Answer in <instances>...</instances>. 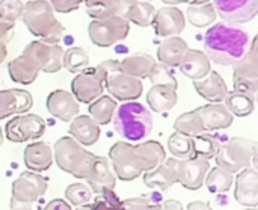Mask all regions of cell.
Segmentation results:
<instances>
[{
  "mask_svg": "<svg viewBox=\"0 0 258 210\" xmlns=\"http://www.w3.org/2000/svg\"><path fill=\"white\" fill-rule=\"evenodd\" d=\"M141 2H150V0H141Z\"/></svg>",
  "mask_w": 258,
  "mask_h": 210,
  "instance_id": "91938a15",
  "label": "cell"
},
{
  "mask_svg": "<svg viewBox=\"0 0 258 210\" xmlns=\"http://www.w3.org/2000/svg\"><path fill=\"white\" fill-rule=\"evenodd\" d=\"M221 142L215 135L210 133H200L192 136V158H201V159H212L215 158L218 148H219Z\"/></svg>",
  "mask_w": 258,
  "mask_h": 210,
  "instance_id": "d590c367",
  "label": "cell"
},
{
  "mask_svg": "<svg viewBox=\"0 0 258 210\" xmlns=\"http://www.w3.org/2000/svg\"><path fill=\"white\" fill-rule=\"evenodd\" d=\"M21 18L29 32L38 36L41 41L57 44L65 33L62 23L56 18L54 9L47 0L27 2L24 5Z\"/></svg>",
  "mask_w": 258,
  "mask_h": 210,
  "instance_id": "7a4b0ae2",
  "label": "cell"
},
{
  "mask_svg": "<svg viewBox=\"0 0 258 210\" xmlns=\"http://www.w3.org/2000/svg\"><path fill=\"white\" fill-rule=\"evenodd\" d=\"M216 9L213 3L206 2L200 5H190L186 11L189 23L195 27H209L216 21Z\"/></svg>",
  "mask_w": 258,
  "mask_h": 210,
  "instance_id": "836d02e7",
  "label": "cell"
},
{
  "mask_svg": "<svg viewBox=\"0 0 258 210\" xmlns=\"http://www.w3.org/2000/svg\"><path fill=\"white\" fill-rule=\"evenodd\" d=\"M168 5H178V3H189V5H200V3H206V2H210V0H162Z\"/></svg>",
  "mask_w": 258,
  "mask_h": 210,
  "instance_id": "f5cc1de1",
  "label": "cell"
},
{
  "mask_svg": "<svg viewBox=\"0 0 258 210\" xmlns=\"http://www.w3.org/2000/svg\"><path fill=\"white\" fill-rule=\"evenodd\" d=\"M151 26L154 27L156 33L162 38L175 36L184 30L186 17L178 8L169 5L156 11Z\"/></svg>",
  "mask_w": 258,
  "mask_h": 210,
  "instance_id": "2e32d148",
  "label": "cell"
},
{
  "mask_svg": "<svg viewBox=\"0 0 258 210\" xmlns=\"http://www.w3.org/2000/svg\"><path fill=\"white\" fill-rule=\"evenodd\" d=\"M213 6L230 23H248L258 12V0H213Z\"/></svg>",
  "mask_w": 258,
  "mask_h": 210,
  "instance_id": "9a60e30c",
  "label": "cell"
},
{
  "mask_svg": "<svg viewBox=\"0 0 258 210\" xmlns=\"http://www.w3.org/2000/svg\"><path fill=\"white\" fill-rule=\"evenodd\" d=\"M154 14H156V8L151 3L135 0V3L132 5L130 11H128L127 20L141 27H147V26H151Z\"/></svg>",
  "mask_w": 258,
  "mask_h": 210,
  "instance_id": "74e56055",
  "label": "cell"
},
{
  "mask_svg": "<svg viewBox=\"0 0 258 210\" xmlns=\"http://www.w3.org/2000/svg\"><path fill=\"white\" fill-rule=\"evenodd\" d=\"M133 3H135V0H103L100 3H95L92 6H88L86 8V12L94 20L115 17V15H119V17L127 18L128 11H130V8H132Z\"/></svg>",
  "mask_w": 258,
  "mask_h": 210,
  "instance_id": "f1b7e54d",
  "label": "cell"
},
{
  "mask_svg": "<svg viewBox=\"0 0 258 210\" xmlns=\"http://www.w3.org/2000/svg\"><path fill=\"white\" fill-rule=\"evenodd\" d=\"M128 30L130 21L119 15L94 20L88 26V35L98 47H110L122 41L128 35Z\"/></svg>",
  "mask_w": 258,
  "mask_h": 210,
  "instance_id": "52a82bcc",
  "label": "cell"
},
{
  "mask_svg": "<svg viewBox=\"0 0 258 210\" xmlns=\"http://www.w3.org/2000/svg\"><path fill=\"white\" fill-rule=\"evenodd\" d=\"M204 183L207 185V189L213 194H221V192H227L231 189L233 183H234V177L233 173L227 171L222 167H215L210 171H207Z\"/></svg>",
  "mask_w": 258,
  "mask_h": 210,
  "instance_id": "e575fe53",
  "label": "cell"
},
{
  "mask_svg": "<svg viewBox=\"0 0 258 210\" xmlns=\"http://www.w3.org/2000/svg\"><path fill=\"white\" fill-rule=\"evenodd\" d=\"M8 71H9V76L11 79L15 82V83H20V85H29L32 83L38 74H39V67L38 64L27 55H21L15 59H12L9 64H8Z\"/></svg>",
  "mask_w": 258,
  "mask_h": 210,
  "instance_id": "4316f807",
  "label": "cell"
},
{
  "mask_svg": "<svg viewBox=\"0 0 258 210\" xmlns=\"http://www.w3.org/2000/svg\"><path fill=\"white\" fill-rule=\"evenodd\" d=\"M32 203H24V201H18L15 198H11V209H32Z\"/></svg>",
  "mask_w": 258,
  "mask_h": 210,
  "instance_id": "816d5d0a",
  "label": "cell"
},
{
  "mask_svg": "<svg viewBox=\"0 0 258 210\" xmlns=\"http://www.w3.org/2000/svg\"><path fill=\"white\" fill-rule=\"evenodd\" d=\"M104 88L109 91L110 97L118 98L121 101H132L141 97L144 86L142 80L124 73L122 70H118L107 76Z\"/></svg>",
  "mask_w": 258,
  "mask_h": 210,
  "instance_id": "5bb4252c",
  "label": "cell"
},
{
  "mask_svg": "<svg viewBox=\"0 0 258 210\" xmlns=\"http://www.w3.org/2000/svg\"><path fill=\"white\" fill-rule=\"evenodd\" d=\"M175 176L177 183H181L189 191H197L204 185L207 171L210 170L209 161L201 158H187V159H169Z\"/></svg>",
  "mask_w": 258,
  "mask_h": 210,
  "instance_id": "9c48e42d",
  "label": "cell"
},
{
  "mask_svg": "<svg viewBox=\"0 0 258 210\" xmlns=\"http://www.w3.org/2000/svg\"><path fill=\"white\" fill-rule=\"evenodd\" d=\"M54 161L57 167L77 177L83 179L88 176L89 167L94 161L92 153H89L80 142H77L73 136H62L56 141L54 148H53Z\"/></svg>",
  "mask_w": 258,
  "mask_h": 210,
  "instance_id": "277c9868",
  "label": "cell"
},
{
  "mask_svg": "<svg viewBox=\"0 0 258 210\" xmlns=\"http://www.w3.org/2000/svg\"><path fill=\"white\" fill-rule=\"evenodd\" d=\"M100 2H103V0H85V3H86V8H88V6H92V5H95V3H100Z\"/></svg>",
  "mask_w": 258,
  "mask_h": 210,
  "instance_id": "6f0895ef",
  "label": "cell"
},
{
  "mask_svg": "<svg viewBox=\"0 0 258 210\" xmlns=\"http://www.w3.org/2000/svg\"><path fill=\"white\" fill-rule=\"evenodd\" d=\"M65 198L76 207L88 206L94 198V191L89 185L85 183H73L65 189Z\"/></svg>",
  "mask_w": 258,
  "mask_h": 210,
  "instance_id": "60d3db41",
  "label": "cell"
},
{
  "mask_svg": "<svg viewBox=\"0 0 258 210\" xmlns=\"http://www.w3.org/2000/svg\"><path fill=\"white\" fill-rule=\"evenodd\" d=\"M189 210H195V209H210V204L206 203V201H194L187 206Z\"/></svg>",
  "mask_w": 258,
  "mask_h": 210,
  "instance_id": "11a10c76",
  "label": "cell"
},
{
  "mask_svg": "<svg viewBox=\"0 0 258 210\" xmlns=\"http://www.w3.org/2000/svg\"><path fill=\"white\" fill-rule=\"evenodd\" d=\"M234 197L239 204L246 207L258 206V171L255 167H245L236 177Z\"/></svg>",
  "mask_w": 258,
  "mask_h": 210,
  "instance_id": "ac0fdd59",
  "label": "cell"
},
{
  "mask_svg": "<svg viewBox=\"0 0 258 210\" xmlns=\"http://www.w3.org/2000/svg\"><path fill=\"white\" fill-rule=\"evenodd\" d=\"M45 132V121L35 114H24L6 123L5 136L11 142L21 144L29 139H38Z\"/></svg>",
  "mask_w": 258,
  "mask_h": 210,
  "instance_id": "30bf717a",
  "label": "cell"
},
{
  "mask_svg": "<svg viewBox=\"0 0 258 210\" xmlns=\"http://www.w3.org/2000/svg\"><path fill=\"white\" fill-rule=\"evenodd\" d=\"M3 144V132H2V127H0V145Z\"/></svg>",
  "mask_w": 258,
  "mask_h": 210,
  "instance_id": "680465c9",
  "label": "cell"
},
{
  "mask_svg": "<svg viewBox=\"0 0 258 210\" xmlns=\"http://www.w3.org/2000/svg\"><path fill=\"white\" fill-rule=\"evenodd\" d=\"M162 209H175V210H181L183 209V204L177 200H168L163 203Z\"/></svg>",
  "mask_w": 258,
  "mask_h": 210,
  "instance_id": "db71d44e",
  "label": "cell"
},
{
  "mask_svg": "<svg viewBox=\"0 0 258 210\" xmlns=\"http://www.w3.org/2000/svg\"><path fill=\"white\" fill-rule=\"evenodd\" d=\"M233 67H234V74H233L234 91L255 97L258 91V56L255 39L249 45L248 53Z\"/></svg>",
  "mask_w": 258,
  "mask_h": 210,
  "instance_id": "ba28073f",
  "label": "cell"
},
{
  "mask_svg": "<svg viewBox=\"0 0 258 210\" xmlns=\"http://www.w3.org/2000/svg\"><path fill=\"white\" fill-rule=\"evenodd\" d=\"M14 24L0 18V42L8 44L14 38Z\"/></svg>",
  "mask_w": 258,
  "mask_h": 210,
  "instance_id": "681fc988",
  "label": "cell"
},
{
  "mask_svg": "<svg viewBox=\"0 0 258 210\" xmlns=\"http://www.w3.org/2000/svg\"><path fill=\"white\" fill-rule=\"evenodd\" d=\"M147 101L154 112H166L172 109L177 101V89L172 86H163V85H153V88L147 94Z\"/></svg>",
  "mask_w": 258,
  "mask_h": 210,
  "instance_id": "f546056e",
  "label": "cell"
},
{
  "mask_svg": "<svg viewBox=\"0 0 258 210\" xmlns=\"http://www.w3.org/2000/svg\"><path fill=\"white\" fill-rule=\"evenodd\" d=\"M33 104L32 94L24 89H3L0 91V120L15 114L30 111Z\"/></svg>",
  "mask_w": 258,
  "mask_h": 210,
  "instance_id": "ffe728a7",
  "label": "cell"
},
{
  "mask_svg": "<svg viewBox=\"0 0 258 210\" xmlns=\"http://www.w3.org/2000/svg\"><path fill=\"white\" fill-rule=\"evenodd\" d=\"M224 101L228 111L236 117H248L254 112V108H255V97H251L239 91L227 92Z\"/></svg>",
  "mask_w": 258,
  "mask_h": 210,
  "instance_id": "d6a6232c",
  "label": "cell"
},
{
  "mask_svg": "<svg viewBox=\"0 0 258 210\" xmlns=\"http://www.w3.org/2000/svg\"><path fill=\"white\" fill-rule=\"evenodd\" d=\"M85 180L89 185V188L94 191V194H98L103 189H115L116 174L110 165L109 158L94 156V161L89 167V171Z\"/></svg>",
  "mask_w": 258,
  "mask_h": 210,
  "instance_id": "e0dca14e",
  "label": "cell"
},
{
  "mask_svg": "<svg viewBox=\"0 0 258 210\" xmlns=\"http://www.w3.org/2000/svg\"><path fill=\"white\" fill-rule=\"evenodd\" d=\"M62 65L70 73H79L89 65V55L82 47H71L67 51H63Z\"/></svg>",
  "mask_w": 258,
  "mask_h": 210,
  "instance_id": "f35d334b",
  "label": "cell"
},
{
  "mask_svg": "<svg viewBox=\"0 0 258 210\" xmlns=\"http://www.w3.org/2000/svg\"><path fill=\"white\" fill-rule=\"evenodd\" d=\"M47 180L41 174L30 170L24 171L12 183V198L33 204L47 192Z\"/></svg>",
  "mask_w": 258,
  "mask_h": 210,
  "instance_id": "4fadbf2b",
  "label": "cell"
},
{
  "mask_svg": "<svg viewBox=\"0 0 258 210\" xmlns=\"http://www.w3.org/2000/svg\"><path fill=\"white\" fill-rule=\"evenodd\" d=\"M24 55L30 56L44 73H57L62 65V56L63 50L59 44H50L45 41H32L29 42L24 50Z\"/></svg>",
  "mask_w": 258,
  "mask_h": 210,
  "instance_id": "8fae6325",
  "label": "cell"
},
{
  "mask_svg": "<svg viewBox=\"0 0 258 210\" xmlns=\"http://www.w3.org/2000/svg\"><path fill=\"white\" fill-rule=\"evenodd\" d=\"M186 50H187V44L183 38H180L178 35L168 36L159 45L157 58L162 64H165L168 67H178Z\"/></svg>",
  "mask_w": 258,
  "mask_h": 210,
  "instance_id": "83f0119b",
  "label": "cell"
},
{
  "mask_svg": "<svg viewBox=\"0 0 258 210\" xmlns=\"http://www.w3.org/2000/svg\"><path fill=\"white\" fill-rule=\"evenodd\" d=\"M116 109V101L110 95H100L89 103V117L98 124L106 126L112 121V117Z\"/></svg>",
  "mask_w": 258,
  "mask_h": 210,
  "instance_id": "1f68e13d",
  "label": "cell"
},
{
  "mask_svg": "<svg viewBox=\"0 0 258 210\" xmlns=\"http://www.w3.org/2000/svg\"><path fill=\"white\" fill-rule=\"evenodd\" d=\"M71 91L73 95L77 98V101L89 104L97 97H100L104 91V80L98 74V71L94 68H85L77 73V76L71 82Z\"/></svg>",
  "mask_w": 258,
  "mask_h": 210,
  "instance_id": "7c38bea8",
  "label": "cell"
},
{
  "mask_svg": "<svg viewBox=\"0 0 258 210\" xmlns=\"http://www.w3.org/2000/svg\"><path fill=\"white\" fill-rule=\"evenodd\" d=\"M174 130L178 133H183L186 136H195V135L206 132V127H204L200 112L195 109V111L180 115L174 123Z\"/></svg>",
  "mask_w": 258,
  "mask_h": 210,
  "instance_id": "8d00e7d4",
  "label": "cell"
},
{
  "mask_svg": "<svg viewBox=\"0 0 258 210\" xmlns=\"http://www.w3.org/2000/svg\"><path fill=\"white\" fill-rule=\"evenodd\" d=\"M168 148L171 154L177 159H187L192 158V136H186L183 133H172L168 139Z\"/></svg>",
  "mask_w": 258,
  "mask_h": 210,
  "instance_id": "b9f144b4",
  "label": "cell"
},
{
  "mask_svg": "<svg viewBox=\"0 0 258 210\" xmlns=\"http://www.w3.org/2000/svg\"><path fill=\"white\" fill-rule=\"evenodd\" d=\"M203 118L204 127L209 132L213 130H221V129H227L233 124V114L228 111V108L219 101V103H209L206 106H201L200 109H197Z\"/></svg>",
  "mask_w": 258,
  "mask_h": 210,
  "instance_id": "7402d4cb",
  "label": "cell"
},
{
  "mask_svg": "<svg viewBox=\"0 0 258 210\" xmlns=\"http://www.w3.org/2000/svg\"><path fill=\"white\" fill-rule=\"evenodd\" d=\"M24 164L30 171H47L53 164V150L47 142H33L24 148Z\"/></svg>",
  "mask_w": 258,
  "mask_h": 210,
  "instance_id": "484cf974",
  "label": "cell"
},
{
  "mask_svg": "<svg viewBox=\"0 0 258 210\" xmlns=\"http://www.w3.org/2000/svg\"><path fill=\"white\" fill-rule=\"evenodd\" d=\"M95 70L98 71V74L103 77V80H104V83H106L107 76H110L112 73L121 70V65H119V61H116V59H109V61H103L100 65H97Z\"/></svg>",
  "mask_w": 258,
  "mask_h": 210,
  "instance_id": "c3c4849f",
  "label": "cell"
},
{
  "mask_svg": "<svg viewBox=\"0 0 258 210\" xmlns=\"http://www.w3.org/2000/svg\"><path fill=\"white\" fill-rule=\"evenodd\" d=\"M138 148H139V151H141V154L147 164V171L156 168L157 165H160L166 159L165 148L157 141H147V142L138 145Z\"/></svg>",
  "mask_w": 258,
  "mask_h": 210,
  "instance_id": "ab89813d",
  "label": "cell"
},
{
  "mask_svg": "<svg viewBox=\"0 0 258 210\" xmlns=\"http://www.w3.org/2000/svg\"><path fill=\"white\" fill-rule=\"evenodd\" d=\"M91 209H121V201L113 189H103L95 197Z\"/></svg>",
  "mask_w": 258,
  "mask_h": 210,
  "instance_id": "f6af8a7d",
  "label": "cell"
},
{
  "mask_svg": "<svg viewBox=\"0 0 258 210\" xmlns=\"http://www.w3.org/2000/svg\"><path fill=\"white\" fill-rule=\"evenodd\" d=\"M194 86H195V91L210 103L224 101V98L228 92L227 83L222 79V76L212 70L204 77L194 80Z\"/></svg>",
  "mask_w": 258,
  "mask_h": 210,
  "instance_id": "44dd1931",
  "label": "cell"
},
{
  "mask_svg": "<svg viewBox=\"0 0 258 210\" xmlns=\"http://www.w3.org/2000/svg\"><path fill=\"white\" fill-rule=\"evenodd\" d=\"M153 82V85H163V86H172L177 89V79L171 71V67L162 64V62H154L150 76H148Z\"/></svg>",
  "mask_w": 258,
  "mask_h": 210,
  "instance_id": "7bdbcfd3",
  "label": "cell"
},
{
  "mask_svg": "<svg viewBox=\"0 0 258 210\" xmlns=\"http://www.w3.org/2000/svg\"><path fill=\"white\" fill-rule=\"evenodd\" d=\"M257 150L258 144L255 141L246 138H233L228 142L219 145L215 154V161L218 167H222L234 174L252 164L255 167Z\"/></svg>",
  "mask_w": 258,
  "mask_h": 210,
  "instance_id": "5b68a950",
  "label": "cell"
},
{
  "mask_svg": "<svg viewBox=\"0 0 258 210\" xmlns=\"http://www.w3.org/2000/svg\"><path fill=\"white\" fill-rule=\"evenodd\" d=\"M44 209L47 210H70L71 209V206L65 201V200H53V201H50Z\"/></svg>",
  "mask_w": 258,
  "mask_h": 210,
  "instance_id": "f907efd6",
  "label": "cell"
},
{
  "mask_svg": "<svg viewBox=\"0 0 258 210\" xmlns=\"http://www.w3.org/2000/svg\"><path fill=\"white\" fill-rule=\"evenodd\" d=\"M121 70L130 76H135L138 79H145L150 76V71L154 65V58L144 51H136L119 61Z\"/></svg>",
  "mask_w": 258,
  "mask_h": 210,
  "instance_id": "4dcf8cb0",
  "label": "cell"
},
{
  "mask_svg": "<svg viewBox=\"0 0 258 210\" xmlns=\"http://www.w3.org/2000/svg\"><path fill=\"white\" fill-rule=\"evenodd\" d=\"M121 209L128 210H142V209H162L160 204L153 201L151 197H136V198H128L124 203H121Z\"/></svg>",
  "mask_w": 258,
  "mask_h": 210,
  "instance_id": "bcb514c9",
  "label": "cell"
},
{
  "mask_svg": "<svg viewBox=\"0 0 258 210\" xmlns=\"http://www.w3.org/2000/svg\"><path fill=\"white\" fill-rule=\"evenodd\" d=\"M47 111L50 115L62 121H71L79 114L80 108L77 98L71 92L65 89H56L47 97Z\"/></svg>",
  "mask_w": 258,
  "mask_h": 210,
  "instance_id": "d6986e66",
  "label": "cell"
},
{
  "mask_svg": "<svg viewBox=\"0 0 258 210\" xmlns=\"http://www.w3.org/2000/svg\"><path fill=\"white\" fill-rule=\"evenodd\" d=\"M178 68L181 71V74H184L186 77L197 80L204 77L212 68H210V59L207 58V55L201 50H195V48H187L184 56L181 58Z\"/></svg>",
  "mask_w": 258,
  "mask_h": 210,
  "instance_id": "603a6c76",
  "label": "cell"
},
{
  "mask_svg": "<svg viewBox=\"0 0 258 210\" xmlns=\"http://www.w3.org/2000/svg\"><path fill=\"white\" fill-rule=\"evenodd\" d=\"M51 8L56 11V12H60V14H67V12H71V11H76L82 0H48Z\"/></svg>",
  "mask_w": 258,
  "mask_h": 210,
  "instance_id": "7dc6e473",
  "label": "cell"
},
{
  "mask_svg": "<svg viewBox=\"0 0 258 210\" xmlns=\"http://www.w3.org/2000/svg\"><path fill=\"white\" fill-rule=\"evenodd\" d=\"M6 56H8V50H6V44H3V42H0V64H2V62H5V59H6Z\"/></svg>",
  "mask_w": 258,
  "mask_h": 210,
  "instance_id": "9f6ffc18",
  "label": "cell"
},
{
  "mask_svg": "<svg viewBox=\"0 0 258 210\" xmlns=\"http://www.w3.org/2000/svg\"><path fill=\"white\" fill-rule=\"evenodd\" d=\"M109 161L118 179L132 182L147 171V164L138 147L127 142H116L109 150Z\"/></svg>",
  "mask_w": 258,
  "mask_h": 210,
  "instance_id": "8992f818",
  "label": "cell"
},
{
  "mask_svg": "<svg viewBox=\"0 0 258 210\" xmlns=\"http://www.w3.org/2000/svg\"><path fill=\"white\" fill-rule=\"evenodd\" d=\"M70 135L83 147H89L98 141L100 126L89 115H76L70 124Z\"/></svg>",
  "mask_w": 258,
  "mask_h": 210,
  "instance_id": "cb8c5ba5",
  "label": "cell"
},
{
  "mask_svg": "<svg viewBox=\"0 0 258 210\" xmlns=\"http://www.w3.org/2000/svg\"><path fill=\"white\" fill-rule=\"evenodd\" d=\"M144 183L150 189L163 192L169 188H172L177 183V176L174 171V167L169 159H165L160 165L150 170L144 176Z\"/></svg>",
  "mask_w": 258,
  "mask_h": 210,
  "instance_id": "d4e9b609",
  "label": "cell"
},
{
  "mask_svg": "<svg viewBox=\"0 0 258 210\" xmlns=\"http://www.w3.org/2000/svg\"><path fill=\"white\" fill-rule=\"evenodd\" d=\"M113 126L116 132L128 141H141L153 130L151 112L139 101H127L115 109Z\"/></svg>",
  "mask_w": 258,
  "mask_h": 210,
  "instance_id": "3957f363",
  "label": "cell"
},
{
  "mask_svg": "<svg viewBox=\"0 0 258 210\" xmlns=\"http://www.w3.org/2000/svg\"><path fill=\"white\" fill-rule=\"evenodd\" d=\"M24 5L20 0H0V18L9 23H15L21 18Z\"/></svg>",
  "mask_w": 258,
  "mask_h": 210,
  "instance_id": "ee69618b",
  "label": "cell"
},
{
  "mask_svg": "<svg viewBox=\"0 0 258 210\" xmlns=\"http://www.w3.org/2000/svg\"><path fill=\"white\" fill-rule=\"evenodd\" d=\"M249 50V35L237 27L218 23L204 35V53L207 58L224 67L236 65Z\"/></svg>",
  "mask_w": 258,
  "mask_h": 210,
  "instance_id": "6da1fadb",
  "label": "cell"
}]
</instances>
